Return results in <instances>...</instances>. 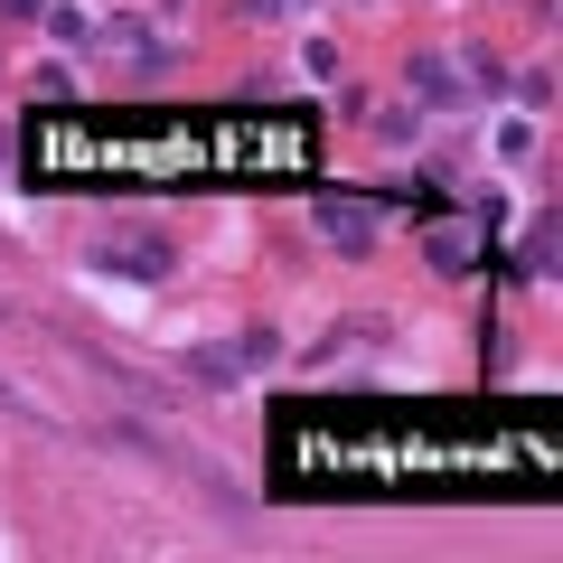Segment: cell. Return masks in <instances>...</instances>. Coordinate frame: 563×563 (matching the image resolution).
<instances>
[{"mask_svg": "<svg viewBox=\"0 0 563 563\" xmlns=\"http://www.w3.org/2000/svg\"><path fill=\"white\" fill-rule=\"evenodd\" d=\"M310 217H320L329 254H347V263H366V254L385 244V198H320Z\"/></svg>", "mask_w": 563, "mask_h": 563, "instance_id": "obj_1", "label": "cell"}, {"mask_svg": "<svg viewBox=\"0 0 563 563\" xmlns=\"http://www.w3.org/2000/svg\"><path fill=\"white\" fill-rule=\"evenodd\" d=\"M404 85H413V103H422V113H461V103H470L461 66H451L442 47H422V57H404Z\"/></svg>", "mask_w": 563, "mask_h": 563, "instance_id": "obj_2", "label": "cell"}, {"mask_svg": "<svg viewBox=\"0 0 563 563\" xmlns=\"http://www.w3.org/2000/svg\"><path fill=\"white\" fill-rule=\"evenodd\" d=\"M95 273H122V282H161L169 273V244L151 235V244H103L95 254Z\"/></svg>", "mask_w": 563, "mask_h": 563, "instance_id": "obj_3", "label": "cell"}, {"mask_svg": "<svg viewBox=\"0 0 563 563\" xmlns=\"http://www.w3.org/2000/svg\"><path fill=\"white\" fill-rule=\"evenodd\" d=\"M517 263H526V282H554V207H536V217H526Z\"/></svg>", "mask_w": 563, "mask_h": 563, "instance_id": "obj_4", "label": "cell"}, {"mask_svg": "<svg viewBox=\"0 0 563 563\" xmlns=\"http://www.w3.org/2000/svg\"><path fill=\"white\" fill-rule=\"evenodd\" d=\"M479 263V235L470 225H432V273H470Z\"/></svg>", "mask_w": 563, "mask_h": 563, "instance_id": "obj_5", "label": "cell"}, {"mask_svg": "<svg viewBox=\"0 0 563 563\" xmlns=\"http://www.w3.org/2000/svg\"><path fill=\"white\" fill-rule=\"evenodd\" d=\"M188 376H198V385H244V357H235V347H198Z\"/></svg>", "mask_w": 563, "mask_h": 563, "instance_id": "obj_6", "label": "cell"}, {"mask_svg": "<svg viewBox=\"0 0 563 563\" xmlns=\"http://www.w3.org/2000/svg\"><path fill=\"white\" fill-rule=\"evenodd\" d=\"M47 38H57V47H95V10H76V0L47 10Z\"/></svg>", "mask_w": 563, "mask_h": 563, "instance_id": "obj_7", "label": "cell"}, {"mask_svg": "<svg viewBox=\"0 0 563 563\" xmlns=\"http://www.w3.org/2000/svg\"><path fill=\"white\" fill-rule=\"evenodd\" d=\"M507 95H517L526 113H544V103H554V66H526V76H507Z\"/></svg>", "mask_w": 563, "mask_h": 563, "instance_id": "obj_8", "label": "cell"}, {"mask_svg": "<svg viewBox=\"0 0 563 563\" xmlns=\"http://www.w3.org/2000/svg\"><path fill=\"white\" fill-rule=\"evenodd\" d=\"M488 161H498V169H526V161H536V132H526V122H498V151H488Z\"/></svg>", "mask_w": 563, "mask_h": 563, "instance_id": "obj_9", "label": "cell"}, {"mask_svg": "<svg viewBox=\"0 0 563 563\" xmlns=\"http://www.w3.org/2000/svg\"><path fill=\"white\" fill-rule=\"evenodd\" d=\"M235 357H244V366H273V357H282V329H273V320H254V329L235 339Z\"/></svg>", "mask_w": 563, "mask_h": 563, "instance_id": "obj_10", "label": "cell"}, {"mask_svg": "<svg viewBox=\"0 0 563 563\" xmlns=\"http://www.w3.org/2000/svg\"><path fill=\"white\" fill-rule=\"evenodd\" d=\"M310 0H254V20H301Z\"/></svg>", "mask_w": 563, "mask_h": 563, "instance_id": "obj_11", "label": "cell"}, {"mask_svg": "<svg viewBox=\"0 0 563 563\" xmlns=\"http://www.w3.org/2000/svg\"><path fill=\"white\" fill-rule=\"evenodd\" d=\"M0 20H47V0H0Z\"/></svg>", "mask_w": 563, "mask_h": 563, "instance_id": "obj_12", "label": "cell"}, {"mask_svg": "<svg viewBox=\"0 0 563 563\" xmlns=\"http://www.w3.org/2000/svg\"><path fill=\"white\" fill-rule=\"evenodd\" d=\"M357 10H376V0H357Z\"/></svg>", "mask_w": 563, "mask_h": 563, "instance_id": "obj_13", "label": "cell"}, {"mask_svg": "<svg viewBox=\"0 0 563 563\" xmlns=\"http://www.w3.org/2000/svg\"><path fill=\"white\" fill-rule=\"evenodd\" d=\"M0 76H10V66H0Z\"/></svg>", "mask_w": 563, "mask_h": 563, "instance_id": "obj_14", "label": "cell"}]
</instances>
